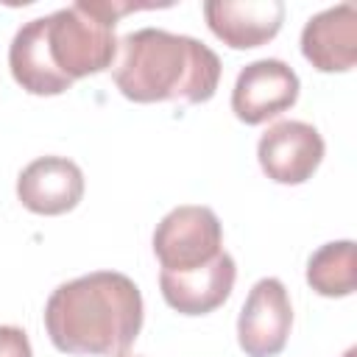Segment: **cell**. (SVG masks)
Listing matches in <instances>:
<instances>
[{
  "label": "cell",
  "mask_w": 357,
  "mask_h": 357,
  "mask_svg": "<svg viewBox=\"0 0 357 357\" xmlns=\"http://www.w3.org/2000/svg\"><path fill=\"white\" fill-rule=\"evenodd\" d=\"M307 282L318 296L343 298L357 287V251L351 240L321 245L307 262Z\"/></svg>",
  "instance_id": "obj_12"
},
{
  "label": "cell",
  "mask_w": 357,
  "mask_h": 357,
  "mask_svg": "<svg viewBox=\"0 0 357 357\" xmlns=\"http://www.w3.org/2000/svg\"><path fill=\"white\" fill-rule=\"evenodd\" d=\"M45 329L64 354L126 357L142 329L139 287L117 271L64 282L45 304Z\"/></svg>",
  "instance_id": "obj_2"
},
{
  "label": "cell",
  "mask_w": 357,
  "mask_h": 357,
  "mask_svg": "<svg viewBox=\"0 0 357 357\" xmlns=\"http://www.w3.org/2000/svg\"><path fill=\"white\" fill-rule=\"evenodd\" d=\"M204 17L209 31L234 50L271 42L284 22L282 0H206Z\"/></svg>",
  "instance_id": "obj_9"
},
{
  "label": "cell",
  "mask_w": 357,
  "mask_h": 357,
  "mask_svg": "<svg viewBox=\"0 0 357 357\" xmlns=\"http://www.w3.org/2000/svg\"><path fill=\"white\" fill-rule=\"evenodd\" d=\"M223 251V229L209 206L184 204L170 209L153 231V254L162 271H192Z\"/></svg>",
  "instance_id": "obj_4"
},
{
  "label": "cell",
  "mask_w": 357,
  "mask_h": 357,
  "mask_svg": "<svg viewBox=\"0 0 357 357\" xmlns=\"http://www.w3.org/2000/svg\"><path fill=\"white\" fill-rule=\"evenodd\" d=\"M0 357H33L31 340L20 326H0Z\"/></svg>",
  "instance_id": "obj_13"
},
{
  "label": "cell",
  "mask_w": 357,
  "mask_h": 357,
  "mask_svg": "<svg viewBox=\"0 0 357 357\" xmlns=\"http://www.w3.org/2000/svg\"><path fill=\"white\" fill-rule=\"evenodd\" d=\"M114 86L134 103H204L220 81V59L204 42L162 28H139L117 42Z\"/></svg>",
  "instance_id": "obj_3"
},
{
  "label": "cell",
  "mask_w": 357,
  "mask_h": 357,
  "mask_svg": "<svg viewBox=\"0 0 357 357\" xmlns=\"http://www.w3.org/2000/svg\"><path fill=\"white\" fill-rule=\"evenodd\" d=\"M237 268L231 254L220 251L212 262L192 268V271H162L159 273V287L167 301L181 315H206L218 310L234 287Z\"/></svg>",
  "instance_id": "obj_10"
},
{
  "label": "cell",
  "mask_w": 357,
  "mask_h": 357,
  "mask_svg": "<svg viewBox=\"0 0 357 357\" xmlns=\"http://www.w3.org/2000/svg\"><path fill=\"white\" fill-rule=\"evenodd\" d=\"M301 53L321 73H346L357 61V8L340 3L310 17L301 31Z\"/></svg>",
  "instance_id": "obj_11"
},
{
  "label": "cell",
  "mask_w": 357,
  "mask_h": 357,
  "mask_svg": "<svg viewBox=\"0 0 357 357\" xmlns=\"http://www.w3.org/2000/svg\"><path fill=\"white\" fill-rule=\"evenodd\" d=\"M137 8H156V3L78 0L25 22L8 47L14 81L31 95H61L78 78L109 70L117 56L114 25Z\"/></svg>",
  "instance_id": "obj_1"
},
{
  "label": "cell",
  "mask_w": 357,
  "mask_h": 357,
  "mask_svg": "<svg viewBox=\"0 0 357 357\" xmlns=\"http://www.w3.org/2000/svg\"><path fill=\"white\" fill-rule=\"evenodd\" d=\"M17 198L28 212L64 215L84 198V173L67 156H39L17 176Z\"/></svg>",
  "instance_id": "obj_8"
},
{
  "label": "cell",
  "mask_w": 357,
  "mask_h": 357,
  "mask_svg": "<svg viewBox=\"0 0 357 357\" xmlns=\"http://www.w3.org/2000/svg\"><path fill=\"white\" fill-rule=\"evenodd\" d=\"M126 357H128V354H126Z\"/></svg>",
  "instance_id": "obj_14"
},
{
  "label": "cell",
  "mask_w": 357,
  "mask_h": 357,
  "mask_svg": "<svg viewBox=\"0 0 357 357\" xmlns=\"http://www.w3.org/2000/svg\"><path fill=\"white\" fill-rule=\"evenodd\" d=\"M262 173L276 184H304L324 159V137L304 120H279L257 142Z\"/></svg>",
  "instance_id": "obj_7"
},
{
  "label": "cell",
  "mask_w": 357,
  "mask_h": 357,
  "mask_svg": "<svg viewBox=\"0 0 357 357\" xmlns=\"http://www.w3.org/2000/svg\"><path fill=\"white\" fill-rule=\"evenodd\" d=\"M293 307L284 284L273 276L259 279L240 310L237 343L248 357H276L290 337Z\"/></svg>",
  "instance_id": "obj_6"
},
{
  "label": "cell",
  "mask_w": 357,
  "mask_h": 357,
  "mask_svg": "<svg viewBox=\"0 0 357 357\" xmlns=\"http://www.w3.org/2000/svg\"><path fill=\"white\" fill-rule=\"evenodd\" d=\"M298 75L282 59H257L245 64L231 89V112L245 126H259L298 100Z\"/></svg>",
  "instance_id": "obj_5"
}]
</instances>
